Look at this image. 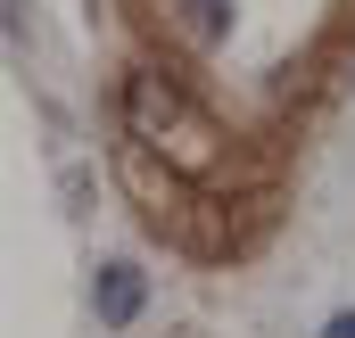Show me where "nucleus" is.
Listing matches in <instances>:
<instances>
[{"instance_id": "obj_1", "label": "nucleus", "mask_w": 355, "mask_h": 338, "mask_svg": "<svg viewBox=\"0 0 355 338\" xmlns=\"http://www.w3.org/2000/svg\"><path fill=\"white\" fill-rule=\"evenodd\" d=\"M124 124H132V141L166 149V132L182 124V91L166 83V75H132V83H124Z\"/></svg>"}, {"instance_id": "obj_2", "label": "nucleus", "mask_w": 355, "mask_h": 338, "mask_svg": "<svg viewBox=\"0 0 355 338\" xmlns=\"http://www.w3.org/2000/svg\"><path fill=\"white\" fill-rule=\"evenodd\" d=\"M141 297H149L141 264H99V281H91V314H99L107 330H124V322L141 314Z\"/></svg>"}, {"instance_id": "obj_3", "label": "nucleus", "mask_w": 355, "mask_h": 338, "mask_svg": "<svg viewBox=\"0 0 355 338\" xmlns=\"http://www.w3.org/2000/svg\"><path fill=\"white\" fill-rule=\"evenodd\" d=\"M190 8H198V33H215V25H223V0H190Z\"/></svg>"}, {"instance_id": "obj_4", "label": "nucleus", "mask_w": 355, "mask_h": 338, "mask_svg": "<svg viewBox=\"0 0 355 338\" xmlns=\"http://www.w3.org/2000/svg\"><path fill=\"white\" fill-rule=\"evenodd\" d=\"M322 338H355V305H347V314H331V322H322Z\"/></svg>"}]
</instances>
